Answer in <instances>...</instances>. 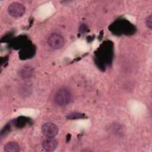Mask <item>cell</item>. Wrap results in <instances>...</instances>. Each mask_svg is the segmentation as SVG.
Listing matches in <instances>:
<instances>
[{"mask_svg": "<svg viewBox=\"0 0 152 152\" xmlns=\"http://www.w3.org/2000/svg\"><path fill=\"white\" fill-rule=\"evenodd\" d=\"M84 117V115L82 113H71L68 118L70 119H79V118H83Z\"/></svg>", "mask_w": 152, "mask_h": 152, "instance_id": "7c38bea8", "label": "cell"}, {"mask_svg": "<svg viewBox=\"0 0 152 152\" xmlns=\"http://www.w3.org/2000/svg\"><path fill=\"white\" fill-rule=\"evenodd\" d=\"M112 58V48L110 46V43H104V46L100 48L98 53V61L102 60L103 62H109Z\"/></svg>", "mask_w": 152, "mask_h": 152, "instance_id": "8992f818", "label": "cell"}, {"mask_svg": "<svg viewBox=\"0 0 152 152\" xmlns=\"http://www.w3.org/2000/svg\"><path fill=\"white\" fill-rule=\"evenodd\" d=\"M33 68L29 65L23 66L18 71V75L23 79H27L32 77L33 74Z\"/></svg>", "mask_w": 152, "mask_h": 152, "instance_id": "9c48e42d", "label": "cell"}, {"mask_svg": "<svg viewBox=\"0 0 152 152\" xmlns=\"http://www.w3.org/2000/svg\"><path fill=\"white\" fill-rule=\"evenodd\" d=\"M72 99L70 91L66 88H61L58 90L54 95V101L56 104L61 106L68 104Z\"/></svg>", "mask_w": 152, "mask_h": 152, "instance_id": "7a4b0ae2", "label": "cell"}, {"mask_svg": "<svg viewBox=\"0 0 152 152\" xmlns=\"http://www.w3.org/2000/svg\"><path fill=\"white\" fill-rule=\"evenodd\" d=\"M35 52V49L31 44H26L23 46L20 52V58L22 59H26L31 58Z\"/></svg>", "mask_w": 152, "mask_h": 152, "instance_id": "52a82bcc", "label": "cell"}, {"mask_svg": "<svg viewBox=\"0 0 152 152\" xmlns=\"http://www.w3.org/2000/svg\"><path fill=\"white\" fill-rule=\"evenodd\" d=\"M7 11L9 15L13 17L18 18L21 17L25 12L24 6L19 2H12L7 8Z\"/></svg>", "mask_w": 152, "mask_h": 152, "instance_id": "277c9868", "label": "cell"}, {"mask_svg": "<svg viewBox=\"0 0 152 152\" xmlns=\"http://www.w3.org/2000/svg\"><path fill=\"white\" fill-rule=\"evenodd\" d=\"M48 44L52 49H59L63 47L64 39L61 34L53 33L48 38Z\"/></svg>", "mask_w": 152, "mask_h": 152, "instance_id": "3957f363", "label": "cell"}, {"mask_svg": "<svg viewBox=\"0 0 152 152\" xmlns=\"http://www.w3.org/2000/svg\"><path fill=\"white\" fill-rule=\"evenodd\" d=\"M115 34H132L135 28L134 26L125 20H119L111 25L110 28Z\"/></svg>", "mask_w": 152, "mask_h": 152, "instance_id": "6da1fadb", "label": "cell"}, {"mask_svg": "<svg viewBox=\"0 0 152 152\" xmlns=\"http://www.w3.org/2000/svg\"><path fill=\"white\" fill-rule=\"evenodd\" d=\"M42 132L46 138H53L58 133V128L53 123L46 122L42 126Z\"/></svg>", "mask_w": 152, "mask_h": 152, "instance_id": "5b68a950", "label": "cell"}, {"mask_svg": "<svg viewBox=\"0 0 152 152\" xmlns=\"http://www.w3.org/2000/svg\"><path fill=\"white\" fill-rule=\"evenodd\" d=\"M4 150L6 152H17L20 151V147L17 142L10 141L5 145Z\"/></svg>", "mask_w": 152, "mask_h": 152, "instance_id": "30bf717a", "label": "cell"}, {"mask_svg": "<svg viewBox=\"0 0 152 152\" xmlns=\"http://www.w3.org/2000/svg\"><path fill=\"white\" fill-rule=\"evenodd\" d=\"M28 121V119L27 118L21 116L14 121V124L17 128H23L27 124Z\"/></svg>", "mask_w": 152, "mask_h": 152, "instance_id": "8fae6325", "label": "cell"}, {"mask_svg": "<svg viewBox=\"0 0 152 152\" xmlns=\"http://www.w3.org/2000/svg\"><path fill=\"white\" fill-rule=\"evenodd\" d=\"M58 146V142L53 138H47L42 142L43 148L47 151L55 150Z\"/></svg>", "mask_w": 152, "mask_h": 152, "instance_id": "ba28073f", "label": "cell"}, {"mask_svg": "<svg viewBox=\"0 0 152 152\" xmlns=\"http://www.w3.org/2000/svg\"><path fill=\"white\" fill-rule=\"evenodd\" d=\"M145 24L148 28L151 29V28H152V17L151 15H150L149 16H148L146 18Z\"/></svg>", "mask_w": 152, "mask_h": 152, "instance_id": "4fadbf2b", "label": "cell"}]
</instances>
